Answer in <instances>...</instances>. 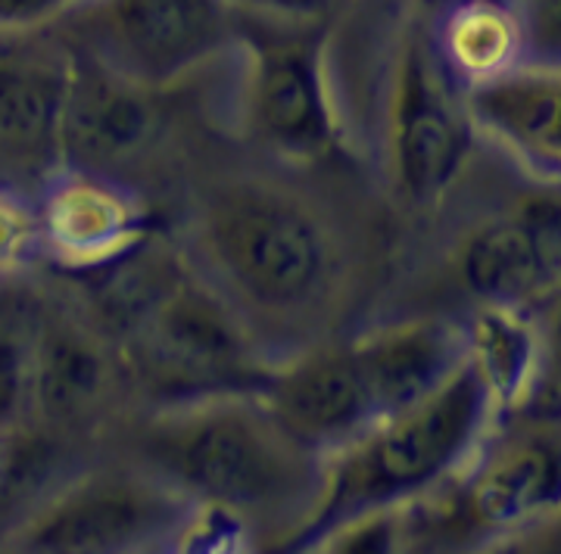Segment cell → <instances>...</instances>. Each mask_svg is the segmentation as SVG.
I'll list each match as a JSON object with an SVG mask.
<instances>
[{
  "instance_id": "cell-1",
  "label": "cell",
  "mask_w": 561,
  "mask_h": 554,
  "mask_svg": "<svg viewBox=\"0 0 561 554\" xmlns=\"http://www.w3.org/2000/svg\"><path fill=\"white\" fill-rule=\"evenodd\" d=\"M181 253L256 334L272 361L341 337L359 253L341 203L278 159L197 184Z\"/></svg>"
},
{
  "instance_id": "cell-2",
  "label": "cell",
  "mask_w": 561,
  "mask_h": 554,
  "mask_svg": "<svg viewBox=\"0 0 561 554\" xmlns=\"http://www.w3.org/2000/svg\"><path fill=\"white\" fill-rule=\"evenodd\" d=\"M135 461L197 508L238 520L256 545L290 549L312 515L324 455L262 393L157 405L135 430Z\"/></svg>"
},
{
  "instance_id": "cell-3",
  "label": "cell",
  "mask_w": 561,
  "mask_h": 554,
  "mask_svg": "<svg viewBox=\"0 0 561 554\" xmlns=\"http://www.w3.org/2000/svg\"><path fill=\"white\" fill-rule=\"evenodd\" d=\"M116 277L122 361L150 408L225 393H260L275 368L238 309L162 243H140Z\"/></svg>"
},
{
  "instance_id": "cell-4",
  "label": "cell",
  "mask_w": 561,
  "mask_h": 554,
  "mask_svg": "<svg viewBox=\"0 0 561 554\" xmlns=\"http://www.w3.org/2000/svg\"><path fill=\"white\" fill-rule=\"evenodd\" d=\"M493 415L481 377L465 358L437 390L378 417L324 455L319 501L287 552H312L331 530L356 517L412 508L468 468Z\"/></svg>"
},
{
  "instance_id": "cell-5",
  "label": "cell",
  "mask_w": 561,
  "mask_h": 554,
  "mask_svg": "<svg viewBox=\"0 0 561 554\" xmlns=\"http://www.w3.org/2000/svg\"><path fill=\"white\" fill-rule=\"evenodd\" d=\"M238 119L262 157L316 169L346 153L328 22L238 13Z\"/></svg>"
},
{
  "instance_id": "cell-6",
  "label": "cell",
  "mask_w": 561,
  "mask_h": 554,
  "mask_svg": "<svg viewBox=\"0 0 561 554\" xmlns=\"http://www.w3.org/2000/svg\"><path fill=\"white\" fill-rule=\"evenodd\" d=\"M474 135L465 91L449 79L412 20L393 50L378 100V150L393 197L412 209L437 206L465 172Z\"/></svg>"
},
{
  "instance_id": "cell-7",
  "label": "cell",
  "mask_w": 561,
  "mask_h": 554,
  "mask_svg": "<svg viewBox=\"0 0 561 554\" xmlns=\"http://www.w3.org/2000/svg\"><path fill=\"white\" fill-rule=\"evenodd\" d=\"M194 501L144 464L76 480L13 533V549L41 554H113L175 549Z\"/></svg>"
},
{
  "instance_id": "cell-8",
  "label": "cell",
  "mask_w": 561,
  "mask_h": 554,
  "mask_svg": "<svg viewBox=\"0 0 561 554\" xmlns=\"http://www.w3.org/2000/svg\"><path fill=\"white\" fill-rule=\"evenodd\" d=\"M91 57L125 79L179 91L238 47V10L228 0H98Z\"/></svg>"
},
{
  "instance_id": "cell-9",
  "label": "cell",
  "mask_w": 561,
  "mask_h": 554,
  "mask_svg": "<svg viewBox=\"0 0 561 554\" xmlns=\"http://www.w3.org/2000/svg\"><path fill=\"white\" fill-rule=\"evenodd\" d=\"M162 94L125 79L98 57H72L60 116V159L122 178L160 147L165 135Z\"/></svg>"
},
{
  "instance_id": "cell-10",
  "label": "cell",
  "mask_w": 561,
  "mask_h": 554,
  "mask_svg": "<svg viewBox=\"0 0 561 554\" xmlns=\"http://www.w3.org/2000/svg\"><path fill=\"white\" fill-rule=\"evenodd\" d=\"M461 287L474 302L530 305L561 287V181L522 197L461 240Z\"/></svg>"
},
{
  "instance_id": "cell-11",
  "label": "cell",
  "mask_w": 561,
  "mask_h": 554,
  "mask_svg": "<svg viewBox=\"0 0 561 554\" xmlns=\"http://www.w3.org/2000/svg\"><path fill=\"white\" fill-rule=\"evenodd\" d=\"M41 246L72 268H110L150 238L144 197L116 175L66 169L38 212Z\"/></svg>"
},
{
  "instance_id": "cell-12",
  "label": "cell",
  "mask_w": 561,
  "mask_h": 554,
  "mask_svg": "<svg viewBox=\"0 0 561 554\" xmlns=\"http://www.w3.org/2000/svg\"><path fill=\"white\" fill-rule=\"evenodd\" d=\"M260 393L272 412L321 455L341 449L378 420L343 337L321 339L275 361Z\"/></svg>"
},
{
  "instance_id": "cell-13",
  "label": "cell",
  "mask_w": 561,
  "mask_h": 554,
  "mask_svg": "<svg viewBox=\"0 0 561 554\" xmlns=\"http://www.w3.org/2000/svg\"><path fill=\"white\" fill-rule=\"evenodd\" d=\"M461 480L459 515L483 535L518 533L561 508V442L552 436H512L474 452Z\"/></svg>"
},
{
  "instance_id": "cell-14",
  "label": "cell",
  "mask_w": 561,
  "mask_h": 554,
  "mask_svg": "<svg viewBox=\"0 0 561 554\" xmlns=\"http://www.w3.org/2000/svg\"><path fill=\"white\" fill-rule=\"evenodd\" d=\"M474 131L540 181H561V62L524 60L465 91Z\"/></svg>"
},
{
  "instance_id": "cell-15",
  "label": "cell",
  "mask_w": 561,
  "mask_h": 554,
  "mask_svg": "<svg viewBox=\"0 0 561 554\" xmlns=\"http://www.w3.org/2000/svg\"><path fill=\"white\" fill-rule=\"evenodd\" d=\"M343 339L378 417L427 396L465 365L461 324L437 318L383 321Z\"/></svg>"
},
{
  "instance_id": "cell-16",
  "label": "cell",
  "mask_w": 561,
  "mask_h": 554,
  "mask_svg": "<svg viewBox=\"0 0 561 554\" xmlns=\"http://www.w3.org/2000/svg\"><path fill=\"white\" fill-rule=\"evenodd\" d=\"M119 377H128L122 353L84 321L50 315L32 334V415L47 424L88 420L113 399Z\"/></svg>"
},
{
  "instance_id": "cell-17",
  "label": "cell",
  "mask_w": 561,
  "mask_h": 554,
  "mask_svg": "<svg viewBox=\"0 0 561 554\" xmlns=\"http://www.w3.org/2000/svg\"><path fill=\"white\" fill-rule=\"evenodd\" d=\"M412 20L461 91L530 60L522 0H437Z\"/></svg>"
},
{
  "instance_id": "cell-18",
  "label": "cell",
  "mask_w": 561,
  "mask_h": 554,
  "mask_svg": "<svg viewBox=\"0 0 561 554\" xmlns=\"http://www.w3.org/2000/svg\"><path fill=\"white\" fill-rule=\"evenodd\" d=\"M465 331V358L481 377L493 412H515L534 399L546 365L540 324L527 305L512 302H478Z\"/></svg>"
},
{
  "instance_id": "cell-19",
  "label": "cell",
  "mask_w": 561,
  "mask_h": 554,
  "mask_svg": "<svg viewBox=\"0 0 561 554\" xmlns=\"http://www.w3.org/2000/svg\"><path fill=\"white\" fill-rule=\"evenodd\" d=\"M72 57L0 54V157L60 159V116Z\"/></svg>"
},
{
  "instance_id": "cell-20",
  "label": "cell",
  "mask_w": 561,
  "mask_h": 554,
  "mask_svg": "<svg viewBox=\"0 0 561 554\" xmlns=\"http://www.w3.org/2000/svg\"><path fill=\"white\" fill-rule=\"evenodd\" d=\"M32 415V331L0 318V434Z\"/></svg>"
},
{
  "instance_id": "cell-21",
  "label": "cell",
  "mask_w": 561,
  "mask_h": 554,
  "mask_svg": "<svg viewBox=\"0 0 561 554\" xmlns=\"http://www.w3.org/2000/svg\"><path fill=\"white\" fill-rule=\"evenodd\" d=\"M41 221L38 212L16 194L0 191V280L20 275L38 256Z\"/></svg>"
},
{
  "instance_id": "cell-22",
  "label": "cell",
  "mask_w": 561,
  "mask_h": 554,
  "mask_svg": "<svg viewBox=\"0 0 561 554\" xmlns=\"http://www.w3.org/2000/svg\"><path fill=\"white\" fill-rule=\"evenodd\" d=\"M530 60L561 62V0H522Z\"/></svg>"
},
{
  "instance_id": "cell-23",
  "label": "cell",
  "mask_w": 561,
  "mask_h": 554,
  "mask_svg": "<svg viewBox=\"0 0 561 554\" xmlns=\"http://www.w3.org/2000/svg\"><path fill=\"white\" fill-rule=\"evenodd\" d=\"M69 10H81V0H0V38L32 35Z\"/></svg>"
},
{
  "instance_id": "cell-24",
  "label": "cell",
  "mask_w": 561,
  "mask_h": 554,
  "mask_svg": "<svg viewBox=\"0 0 561 554\" xmlns=\"http://www.w3.org/2000/svg\"><path fill=\"white\" fill-rule=\"evenodd\" d=\"M238 13L278 22H328L341 0H228Z\"/></svg>"
},
{
  "instance_id": "cell-25",
  "label": "cell",
  "mask_w": 561,
  "mask_h": 554,
  "mask_svg": "<svg viewBox=\"0 0 561 554\" xmlns=\"http://www.w3.org/2000/svg\"><path fill=\"white\" fill-rule=\"evenodd\" d=\"M552 297H559V302H556V312H552V331L542 334V346L552 349V356H556V361L561 365V287Z\"/></svg>"
},
{
  "instance_id": "cell-26",
  "label": "cell",
  "mask_w": 561,
  "mask_h": 554,
  "mask_svg": "<svg viewBox=\"0 0 561 554\" xmlns=\"http://www.w3.org/2000/svg\"><path fill=\"white\" fill-rule=\"evenodd\" d=\"M3 471H7V452H3V446H0V480H3Z\"/></svg>"
}]
</instances>
